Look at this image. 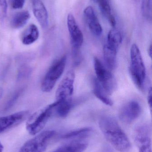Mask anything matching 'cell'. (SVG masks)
Instances as JSON below:
<instances>
[{
    "mask_svg": "<svg viewBox=\"0 0 152 152\" xmlns=\"http://www.w3.org/2000/svg\"><path fill=\"white\" fill-rule=\"evenodd\" d=\"M99 126L107 141L120 152H128L131 144L128 137L117 121L109 116L102 117Z\"/></svg>",
    "mask_w": 152,
    "mask_h": 152,
    "instance_id": "1",
    "label": "cell"
},
{
    "mask_svg": "<svg viewBox=\"0 0 152 152\" xmlns=\"http://www.w3.org/2000/svg\"><path fill=\"white\" fill-rule=\"evenodd\" d=\"M130 73L132 79L138 88L142 89L146 77V69L140 50L135 44L130 50Z\"/></svg>",
    "mask_w": 152,
    "mask_h": 152,
    "instance_id": "2",
    "label": "cell"
},
{
    "mask_svg": "<svg viewBox=\"0 0 152 152\" xmlns=\"http://www.w3.org/2000/svg\"><path fill=\"white\" fill-rule=\"evenodd\" d=\"M53 114L52 104L31 115L26 122V128L32 135L38 134L45 126Z\"/></svg>",
    "mask_w": 152,
    "mask_h": 152,
    "instance_id": "3",
    "label": "cell"
},
{
    "mask_svg": "<svg viewBox=\"0 0 152 152\" xmlns=\"http://www.w3.org/2000/svg\"><path fill=\"white\" fill-rule=\"evenodd\" d=\"M56 134L54 130L43 131L25 142L19 152H44Z\"/></svg>",
    "mask_w": 152,
    "mask_h": 152,
    "instance_id": "4",
    "label": "cell"
},
{
    "mask_svg": "<svg viewBox=\"0 0 152 152\" xmlns=\"http://www.w3.org/2000/svg\"><path fill=\"white\" fill-rule=\"evenodd\" d=\"M66 63L67 57L64 56L51 66L41 85V89L43 92L47 93L52 90L56 82L63 74Z\"/></svg>",
    "mask_w": 152,
    "mask_h": 152,
    "instance_id": "5",
    "label": "cell"
},
{
    "mask_svg": "<svg viewBox=\"0 0 152 152\" xmlns=\"http://www.w3.org/2000/svg\"><path fill=\"white\" fill-rule=\"evenodd\" d=\"M94 66L97 77L96 79L105 91L109 94H111L117 87L115 77L96 57L94 58Z\"/></svg>",
    "mask_w": 152,
    "mask_h": 152,
    "instance_id": "6",
    "label": "cell"
},
{
    "mask_svg": "<svg viewBox=\"0 0 152 152\" xmlns=\"http://www.w3.org/2000/svg\"><path fill=\"white\" fill-rule=\"evenodd\" d=\"M67 25L70 36V42L75 56L78 55L79 49L84 42L83 33L77 23L74 16L69 13L67 18Z\"/></svg>",
    "mask_w": 152,
    "mask_h": 152,
    "instance_id": "7",
    "label": "cell"
},
{
    "mask_svg": "<svg viewBox=\"0 0 152 152\" xmlns=\"http://www.w3.org/2000/svg\"><path fill=\"white\" fill-rule=\"evenodd\" d=\"M151 135V128L147 125H142L136 129L134 140L138 152H152Z\"/></svg>",
    "mask_w": 152,
    "mask_h": 152,
    "instance_id": "8",
    "label": "cell"
},
{
    "mask_svg": "<svg viewBox=\"0 0 152 152\" xmlns=\"http://www.w3.org/2000/svg\"><path fill=\"white\" fill-rule=\"evenodd\" d=\"M75 74L73 70L68 72L59 85L56 92V101L70 98L74 91Z\"/></svg>",
    "mask_w": 152,
    "mask_h": 152,
    "instance_id": "9",
    "label": "cell"
},
{
    "mask_svg": "<svg viewBox=\"0 0 152 152\" xmlns=\"http://www.w3.org/2000/svg\"><path fill=\"white\" fill-rule=\"evenodd\" d=\"M142 112V107L139 103L136 101H130L120 110V118L123 122L129 124L136 120L140 116Z\"/></svg>",
    "mask_w": 152,
    "mask_h": 152,
    "instance_id": "10",
    "label": "cell"
},
{
    "mask_svg": "<svg viewBox=\"0 0 152 152\" xmlns=\"http://www.w3.org/2000/svg\"><path fill=\"white\" fill-rule=\"evenodd\" d=\"M29 115L28 111H22L4 117H0V134L24 121Z\"/></svg>",
    "mask_w": 152,
    "mask_h": 152,
    "instance_id": "11",
    "label": "cell"
},
{
    "mask_svg": "<svg viewBox=\"0 0 152 152\" xmlns=\"http://www.w3.org/2000/svg\"><path fill=\"white\" fill-rule=\"evenodd\" d=\"M84 17L91 32L96 36H100L102 33L103 29L99 20L91 6H88L84 11Z\"/></svg>",
    "mask_w": 152,
    "mask_h": 152,
    "instance_id": "12",
    "label": "cell"
},
{
    "mask_svg": "<svg viewBox=\"0 0 152 152\" xmlns=\"http://www.w3.org/2000/svg\"><path fill=\"white\" fill-rule=\"evenodd\" d=\"M32 9L36 19L43 28L48 26V14L47 10L42 0H33Z\"/></svg>",
    "mask_w": 152,
    "mask_h": 152,
    "instance_id": "13",
    "label": "cell"
},
{
    "mask_svg": "<svg viewBox=\"0 0 152 152\" xmlns=\"http://www.w3.org/2000/svg\"><path fill=\"white\" fill-rule=\"evenodd\" d=\"M52 104L53 113H54L59 118H66L72 108V100L70 98L62 101H56Z\"/></svg>",
    "mask_w": 152,
    "mask_h": 152,
    "instance_id": "14",
    "label": "cell"
},
{
    "mask_svg": "<svg viewBox=\"0 0 152 152\" xmlns=\"http://www.w3.org/2000/svg\"><path fill=\"white\" fill-rule=\"evenodd\" d=\"M39 36V32L37 26L35 24H31L22 33L21 42L25 45H29L36 42Z\"/></svg>",
    "mask_w": 152,
    "mask_h": 152,
    "instance_id": "15",
    "label": "cell"
},
{
    "mask_svg": "<svg viewBox=\"0 0 152 152\" xmlns=\"http://www.w3.org/2000/svg\"><path fill=\"white\" fill-rule=\"evenodd\" d=\"M30 18V14L28 11L23 10L15 13L12 18L10 26L14 29H19L25 26Z\"/></svg>",
    "mask_w": 152,
    "mask_h": 152,
    "instance_id": "16",
    "label": "cell"
},
{
    "mask_svg": "<svg viewBox=\"0 0 152 152\" xmlns=\"http://www.w3.org/2000/svg\"><path fill=\"white\" fill-rule=\"evenodd\" d=\"M93 93L95 96L104 104L109 106L113 105V102L109 97V94L104 89L96 78L93 80Z\"/></svg>",
    "mask_w": 152,
    "mask_h": 152,
    "instance_id": "17",
    "label": "cell"
},
{
    "mask_svg": "<svg viewBox=\"0 0 152 152\" xmlns=\"http://www.w3.org/2000/svg\"><path fill=\"white\" fill-rule=\"evenodd\" d=\"M122 41L121 33L118 29L112 28L109 31L105 44L112 49L118 50Z\"/></svg>",
    "mask_w": 152,
    "mask_h": 152,
    "instance_id": "18",
    "label": "cell"
},
{
    "mask_svg": "<svg viewBox=\"0 0 152 152\" xmlns=\"http://www.w3.org/2000/svg\"><path fill=\"white\" fill-rule=\"evenodd\" d=\"M104 57L107 66L110 69H114L117 64V56L118 51L113 50L104 44Z\"/></svg>",
    "mask_w": 152,
    "mask_h": 152,
    "instance_id": "19",
    "label": "cell"
},
{
    "mask_svg": "<svg viewBox=\"0 0 152 152\" xmlns=\"http://www.w3.org/2000/svg\"><path fill=\"white\" fill-rule=\"evenodd\" d=\"M87 147V144L84 143H72L62 145L52 152H83Z\"/></svg>",
    "mask_w": 152,
    "mask_h": 152,
    "instance_id": "20",
    "label": "cell"
},
{
    "mask_svg": "<svg viewBox=\"0 0 152 152\" xmlns=\"http://www.w3.org/2000/svg\"><path fill=\"white\" fill-rule=\"evenodd\" d=\"M92 129L90 128H84L71 131L63 135L62 138L64 139H77L85 138L90 134Z\"/></svg>",
    "mask_w": 152,
    "mask_h": 152,
    "instance_id": "21",
    "label": "cell"
},
{
    "mask_svg": "<svg viewBox=\"0 0 152 152\" xmlns=\"http://www.w3.org/2000/svg\"><path fill=\"white\" fill-rule=\"evenodd\" d=\"M142 10L144 18L148 20H151L152 0H142Z\"/></svg>",
    "mask_w": 152,
    "mask_h": 152,
    "instance_id": "22",
    "label": "cell"
},
{
    "mask_svg": "<svg viewBox=\"0 0 152 152\" xmlns=\"http://www.w3.org/2000/svg\"><path fill=\"white\" fill-rule=\"evenodd\" d=\"M7 4L6 0H0V20H3L7 16Z\"/></svg>",
    "mask_w": 152,
    "mask_h": 152,
    "instance_id": "23",
    "label": "cell"
},
{
    "mask_svg": "<svg viewBox=\"0 0 152 152\" xmlns=\"http://www.w3.org/2000/svg\"><path fill=\"white\" fill-rule=\"evenodd\" d=\"M26 0H12V6L14 9H21L23 8Z\"/></svg>",
    "mask_w": 152,
    "mask_h": 152,
    "instance_id": "24",
    "label": "cell"
},
{
    "mask_svg": "<svg viewBox=\"0 0 152 152\" xmlns=\"http://www.w3.org/2000/svg\"><path fill=\"white\" fill-rule=\"evenodd\" d=\"M20 94V92H18V93L16 94H15V95L12 97V100H11V101H10V102H9V104H7V107H6L7 109H8L9 108H10L11 106H12V104L14 103V101H16V100H17V98L18 97Z\"/></svg>",
    "mask_w": 152,
    "mask_h": 152,
    "instance_id": "25",
    "label": "cell"
},
{
    "mask_svg": "<svg viewBox=\"0 0 152 152\" xmlns=\"http://www.w3.org/2000/svg\"><path fill=\"white\" fill-rule=\"evenodd\" d=\"M147 100H148V104L150 106L151 111L152 110V89L151 88H150L149 89V93H148V97H147Z\"/></svg>",
    "mask_w": 152,
    "mask_h": 152,
    "instance_id": "26",
    "label": "cell"
},
{
    "mask_svg": "<svg viewBox=\"0 0 152 152\" xmlns=\"http://www.w3.org/2000/svg\"><path fill=\"white\" fill-rule=\"evenodd\" d=\"M95 3L98 6L102 4L109 3V0H91Z\"/></svg>",
    "mask_w": 152,
    "mask_h": 152,
    "instance_id": "27",
    "label": "cell"
},
{
    "mask_svg": "<svg viewBox=\"0 0 152 152\" xmlns=\"http://www.w3.org/2000/svg\"><path fill=\"white\" fill-rule=\"evenodd\" d=\"M148 54L150 55V57H151L152 54V46L151 45H150V47L149 48V50H148Z\"/></svg>",
    "mask_w": 152,
    "mask_h": 152,
    "instance_id": "28",
    "label": "cell"
},
{
    "mask_svg": "<svg viewBox=\"0 0 152 152\" xmlns=\"http://www.w3.org/2000/svg\"><path fill=\"white\" fill-rule=\"evenodd\" d=\"M3 94V89L1 88L0 87V100H1V98H2Z\"/></svg>",
    "mask_w": 152,
    "mask_h": 152,
    "instance_id": "29",
    "label": "cell"
},
{
    "mask_svg": "<svg viewBox=\"0 0 152 152\" xmlns=\"http://www.w3.org/2000/svg\"><path fill=\"white\" fill-rule=\"evenodd\" d=\"M4 150V147L2 144L0 142V152H2Z\"/></svg>",
    "mask_w": 152,
    "mask_h": 152,
    "instance_id": "30",
    "label": "cell"
},
{
    "mask_svg": "<svg viewBox=\"0 0 152 152\" xmlns=\"http://www.w3.org/2000/svg\"><path fill=\"white\" fill-rule=\"evenodd\" d=\"M135 1H140V0H135Z\"/></svg>",
    "mask_w": 152,
    "mask_h": 152,
    "instance_id": "31",
    "label": "cell"
}]
</instances>
